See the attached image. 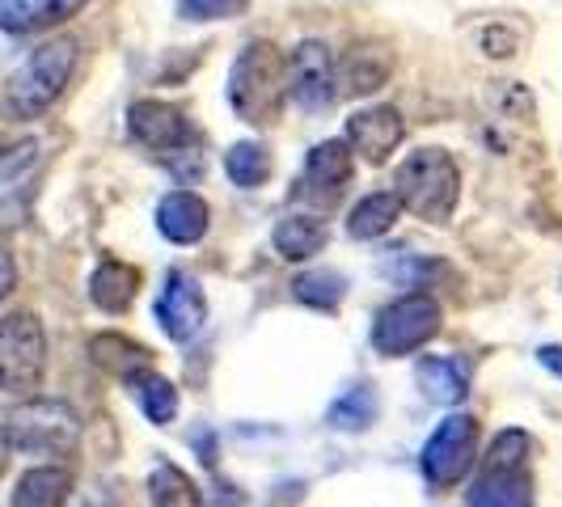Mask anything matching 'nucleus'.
I'll use <instances>...</instances> for the list:
<instances>
[{"label": "nucleus", "instance_id": "6e6552de", "mask_svg": "<svg viewBox=\"0 0 562 507\" xmlns=\"http://www.w3.org/2000/svg\"><path fill=\"white\" fill-rule=\"evenodd\" d=\"M474 461H479V422L470 419V415H449V419L427 436L419 457L423 478L431 482L436 491L457 486V482L474 470Z\"/></svg>", "mask_w": 562, "mask_h": 507}, {"label": "nucleus", "instance_id": "f8f14e48", "mask_svg": "<svg viewBox=\"0 0 562 507\" xmlns=\"http://www.w3.org/2000/svg\"><path fill=\"white\" fill-rule=\"evenodd\" d=\"M351 169H356V153L347 148V140L313 144L310 161H305V195L317 203H335L342 187L351 182Z\"/></svg>", "mask_w": 562, "mask_h": 507}, {"label": "nucleus", "instance_id": "4be33fe9", "mask_svg": "<svg viewBox=\"0 0 562 507\" xmlns=\"http://www.w3.org/2000/svg\"><path fill=\"white\" fill-rule=\"evenodd\" d=\"M397 216H402V203H397L394 191H376V195H364L351 207L347 233L360 237V241H372V237H385L397 225Z\"/></svg>", "mask_w": 562, "mask_h": 507}, {"label": "nucleus", "instance_id": "2eb2a0df", "mask_svg": "<svg viewBox=\"0 0 562 507\" xmlns=\"http://www.w3.org/2000/svg\"><path fill=\"white\" fill-rule=\"evenodd\" d=\"M394 72V52L385 43H356L338 64V84L347 93H376Z\"/></svg>", "mask_w": 562, "mask_h": 507}, {"label": "nucleus", "instance_id": "cd10ccee", "mask_svg": "<svg viewBox=\"0 0 562 507\" xmlns=\"http://www.w3.org/2000/svg\"><path fill=\"white\" fill-rule=\"evenodd\" d=\"M246 9L250 0H178L182 22H225V18H241Z\"/></svg>", "mask_w": 562, "mask_h": 507}, {"label": "nucleus", "instance_id": "5701e85b", "mask_svg": "<svg viewBox=\"0 0 562 507\" xmlns=\"http://www.w3.org/2000/svg\"><path fill=\"white\" fill-rule=\"evenodd\" d=\"M148 495H153V507H203L199 486L173 461H157V470L148 478Z\"/></svg>", "mask_w": 562, "mask_h": 507}, {"label": "nucleus", "instance_id": "bb28decb", "mask_svg": "<svg viewBox=\"0 0 562 507\" xmlns=\"http://www.w3.org/2000/svg\"><path fill=\"white\" fill-rule=\"evenodd\" d=\"M292 296H296L301 305L335 313L338 301L347 296V280H342L338 271H305V275H296V283H292Z\"/></svg>", "mask_w": 562, "mask_h": 507}, {"label": "nucleus", "instance_id": "b1692460", "mask_svg": "<svg viewBox=\"0 0 562 507\" xmlns=\"http://www.w3.org/2000/svg\"><path fill=\"white\" fill-rule=\"evenodd\" d=\"M132 394H136V402H140V410L148 415V422H173V415H178V390L169 385L161 372H136L132 381Z\"/></svg>", "mask_w": 562, "mask_h": 507}, {"label": "nucleus", "instance_id": "39448f33", "mask_svg": "<svg viewBox=\"0 0 562 507\" xmlns=\"http://www.w3.org/2000/svg\"><path fill=\"white\" fill-rule=\"evenodd\" d=\"M127 132H132L144 148H153L178 178L199 173V166H203V157H199V148H195V132H191V119L178 111V106H169V102H157V98L132 102V111H127Z\"/></svg>", "mask_w": 562, "mask_h": 507}, {"label": "nucleus", "instance_id": "1a4fd4ad", "mask_svg": "<svg viewBox=\"0 0 562 507\" xmlns=\"http://www.w3.org/2000/svg\"><path fill=\"white\" fill-rule=\"evenodd\" d=\"M338 68L330 59V47L322 38H305L292 56H288V98L305 111H326L335 102Z\"/></svg>", "mask_w": 562, "mask_h": 507}, {"label": "nucleus", "instance_id": "9b49d317", "mask_svg": "<svg viewBox=\"0 0 562 507\" xmlns=\"http://www.w3.org/2000/svg\"><path fill=\"white\" fill-rule=\"evenodd\" d=\"M406 136V123L394 106H368L347 119V148L360 153L368 166H385Z\"/></svg>", "mask_w": 562, "mask_h": 507}, {"label": "nucleus", "instance_id": "20e7f679", "mask_svg": "<svg viewBox=\"0 0 562 507\" xmlns=\"http://www.w3.org/2000/svg\"><path fill=\"white\" fill-rule=\"evenodd\" d=\"M77 38H52L13 72L9 93H4V111L9 119H38L64 93V84L77 68Z\"/></svg>", "mask_w": 562, "mask_h": 507}, {"label": "nucleus", "instance_id": "9d476101", "mask_svg": "<svg viewBox=\"0 0 562 507\" xmlns=\"http://www.w3.org/2000/svg\"><path fill=\"white\" fill-rule=\"evenodd\" d=\"M153 313H157L161 330L173 342H191L203 330V322H207V296H203V288L187 271H169Z\"/></svg>", "mask_w": 562, "mask_h": 507}, {"label": "nucleus", "instance_id": "7ed1b4c3", "mask_svg": "<svg viewBox=\"0 0 562 507\" xmlns=\"http://www.w3.org/2000/svg\"><path fill=\"white\" fill-rule=\"evenodd\" d=\"M4 444L22 457H68L81 440V419L68 402L56 397H30L13 406L0 422Z\"/></svg>", "mask_w": 562, "mask_h": 507}, {"label": "nucleus", "instance_id": "a878e982", "mask_svg": "<svg viewBox=\"0 0 562 507\" xmlns=\"http://www.w3.org/2000/svg\"><path fill=\"white\" fill-rule=\"evenodd\" d=\"M376 410H381L376 390H372V385H356V390H347V394L326 410V422L338 427V431H364V427L376 422Z\"/></svg>", "mask_w": 562, "mask_h": 507}, {"label": "nucleus", "instance_id": "c756f323", "mask_svg": "<svg viewBox=\"0 0 562 507\" xmlns=\"http://www.w3.org/2000/svg\"><path fill=\"white\" fill-rule=\"evenodd\" d=\"M482 47H486V56H491V59H507V56H516L520 38H516L512 30H504V26H491L486 34H482Z\"/></svg>", "mask_w": 562, "mask_h": 507}, {"label": "nucleus", "instance_id": "f3484780", "mask_svg": "<svg viewBox=\"0 0 562 507\" xmlns=\"http://www.w3.org/2000/svg\"><path fill=\"white\" fill-rule=\"evenodd\" d=\"M85 0H0V30H9V34H34V30L59 26Z\"/></svg>", "mask_w": 562, "mask_h": 507}, {"label": "nucleus", "instance_id": "f257e3e1", "mask_svg": "<svg viewBox=\"0 0 562 507\" xmlns=\"http://www.w3.org/2000/svg\"><path fill=\"white\" fill-rule=\"evenodd\" d=\"M283 102H288V59L271 43H250L228 72V106L237 111V119L267 127L283 114Z\"/></svg>", "mask_w": 562, "mask_h": 507}, {"label": "nucleus", "instance_id": "c85d7f7f", "mask_svg": "<svg viewBox=\"0 0 562 507\" xmlns=\"http://www.w3.org/2000/svg\"><path fill=\"white\" fill-rule=\"evenodd\" d=\"M529 452H533L529 431L507 427V431L495 436V444H491V452H486V465H529Z\"/></svg>", "mask_w": 562, "mask_h": 507}, {"label": "nucleus", "instance_id": "2f4dec72", "mask_svg": "<svg viewBox=\"0 0 562 507\" xmlns=\"http://www.w3.org/2000/svg\"><path fill=\"white\" fill-rule=\"evenodd\" d=\"M537 360L550 368L554 376H562V347H541V351H537Z\"/></svg>", "mask_w": 562, "mask_h": 507}, {"label": "nucleus", "instance_id": "393cba45", "mask_svg": "<svg viewBox=\"0 0 562 507\" xmlns=\"http://www.w3.org/2000/svg\"><path fill=\"white\" fill-rule=\"evenodd\" d=\"M225 173L233 178V187L254 191V187H262V182L271 178V153L254 140L233 144V148L225 153Z\"/></svg>", "mask_w": 562, "mask_h": 507}, {"label": "nucleus", "instance_id": "7c9ffc66", "mask_svg": "<svg viewBox=\"0 0 562 507\" xmlns=\"http://www.w3.org/2000/svg\"><path fill=\"white\" fill-rule=\"evenodd\" d=\"M13 283H18V262H13V254L0 246V301L13 292Z\"/></svg>", "mask_w": 562, "mask_h": 507}, {"label": "nucleus", "instance_id": "423d86ee", "mask_svg": "<svg viewBox=\"0 0 562 507\" xmlns=\"http://www.w3.org/2000/svg\"><path fill=\"white\" fill-rule=\"evenodd\" d=\"M47 372V335L34 313L0 317V394H34Z\"/></svg>", "mask_w": 562, "mask_h": 507}, {"label": "nucleus", "instance_id": "aec40b11", "mask_svg": "<svg viewBox=\"0 0 562 507\" xmlns=\"http://www.w3.org/2000/svg\"><path fill=\"white\" fill-rule=\"evenodd\" d=\"M89 356H93V364H102L106 372L123 376V381H132L136 372H148V368H153V351L140 347L136 338H123V335L89 338Z\"/></svg>", "mask_w": 562, "mask_h": 507}, {"label": "nucleus", "instance_id": "a211bd4d", "mask_svg": "<svg viewBox=\"0 0 562 507\" xmlns=\"http://www.w3.org/2000/svg\"><path fill=\"white\" fill-rule=\"evenodd\" d=\"M72 495V474L64 465H34L13 486V507H64Z\"/></svg>", "mask_w": 562, "mask_h": 507}, {"label": "nucleus", "instance_id": "ddd939ff", "mask_svg": "<svg viewBox=\"0 0 562 507\" xmlns=\"http://www.w3.org/2000/svg\"><path fill=\"white\" fill-rule=\"evenodd\" d=\"M470 507H533L529 465H482L470 486Z\"/></svg>", "mask_w": 562, "mask_h": 507}, {"label": "nucleus", "instance_id": "412c9836", "mask_svg": "<svg viewBox=\"0 0 562 507\" xmlns=\"http://www.w3.org/2000/svg\"><path fill=\"white\" fill-rule=\"evenodd\" d=\"M271 241H276L280 258L305 262L313 254H322V246L330 241V233H326V225L317 216H283L280 225H276V233H271Z\"/></svg>", "mask_w": 562, "mask_h": 507}, {"label": "nucleus", "instance_id": "dca6fc26", "mask_svg": "<svg viewBox=\"0 0 562 507\" xmlns=\"http://www.w3.org/2000/svg\"><path fill=\"white\" fill-rule=\"evenodd\" d=\"M415 376H419L423 397L436 406H457L470 394V364L457 356H427V360H419Z\"/></svg>", "mask_w": 562, "mask_h": 507}, {"label": "nucleus", "instance_id": "6ab92c4d", "mask_svg": "<svg viewBox=\"0 0 562 507\" xmlns=\"http://www.w3.org/2000/svg\"><path fill=\"white\" fill-rule=\"evenodd\" d=\"M136 288H140V271L127 267V262H102L89 280V301L102 313H123L136 301Z\"/></svg>", "mask_w": 562, "mask_h": 507}, {"label": "nucleus", "instance_id": "4468645a", "mask_svg": "<svg viewBox=\"0 0 562 507\" xmlns=\"http://www.w3.org/2000/svg\"><path fill=\"white\" fill-rule=\"evenodd\" d=\"M207 203L195 195V191H169L157 207V228L161 237H169L173 246H195L207 233Z\"/></svg>", "mask_w": 562, "mask_h": 507}, {"label": "nucleus", "instance_id": "f03ea898", "mask_svg": "<svg viewBox=\"0 0 562 507\" xmlns=\"http://www.w3.org/2000/svg\"><path fill=\"white\" fill-rule=\"evenodd\" d=\"M394 195L419 221L440 225V221H449L457 199H461V169L445 148H419L397 166Z\"/></svg>", "mask_w": 562, "mask_h": 507}, {"label": "nucleus", "instance_id": "0eeeda50", "mask_svg": "<svg viewBox=\"0 0 562 507\" xmlns=\"http://www.w3.org/2000/svg\"><path fill=\"white\" fill-rule=\"evenodd\" d=\"M440 322H445L440 301L427 296V292H411V296H402V301L376 313L372 347L381 356H411V351H419V347H427L431 338L440 335Z\"/></svg>", "mask_w": 562, "mask_h": 507}]
</instances>
